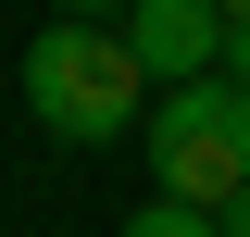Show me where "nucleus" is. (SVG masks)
<instances>
[{
	"label": "nucleus",
	"mask_w": 250,
	"mask_h": 237,
	"mask_svg": "<svg viewBox=\"0 0 250 237\" xmlns=\"http://www.w3.org/2000/svg\"><path fill=\"white\" fill-rule=\"evenodd\" d=\"M225 13H250V0H225Z\"/></svg>",
	"instance_id": "nucleus-6"
},
{
	"label": "nucleus",
	"mask_w": 250,
	"mask_h": 237,
	"mask_svg": "<svg viewBox=\"0 0 250 237\" xmlns=\"http://www.w3.org/2000/svg\"><path fill=\"white\" fill-rule=\"evenodd\" d=\"M213 212H225V237H250V187H238V200H213Z\"/></svg>",
	"instance_id": "nucleus-4"
},
{
	"label": "nucleus",
	"mask_w": 250,
	"mask_h": 237,
	"mask_svg": "<svg viewBox=\"0 0 250 237\" xmlns=\"http://www.w3.org/2000/svg\"><path fill=\"white\" fill-rule=\"evenodd\" d=\"M25 113L50 125V138H75V150L125 138V125L150 113V62H138V38H113L100 13H62V25L25 50Z\"/></svg>",
	"instance_id": "nucleus-1"
},
{
	"label": "nucleus",
	"mask_w": 250,
	"mask_h": 237,
	"mask_svg": "<svg viewBox=\"0 0 250 237\" xmlns=\"http://www.w3.org/2000/svg\"><path fill=\"white\" fill-rule=\"evenodd\" d=\"M62 13H125V0H62Z\"/></svg>",
	"instance_id": "nucleus-5"
},
{
	"label": "nucleus",
	"mask_w": 250,
	"mask_h": 237,
	"mask_svg": "<svg viewBox=\"0 0 250 237\" xmlns=\"http://www.w3.org/2000/svg\"><path fill=\"white\" fill-rule=\"evenodd\" d=\"M125 38H138V62L175 88V75L225 62V0H125Z\"/></svg>",
	"instance_id": "nucleus-3"
},
{
	"label": "nucleus",
	"mask_w": 250,
	"mask_h": 237,
	"mask_svg": "<svg viewBox=\"0 0 250 237\" xmlns=\"http://www.w3.org/2000/svg\"><path fill=\"white\" fill-rule=\"evenodd\" d=\"M138 138H150L163 187H188V200H238V187H250V88L225 75V62L175 75V88L138 113Z\"/></svg>",
	"instance_id": "nucleus-2"
}]
</instances>
